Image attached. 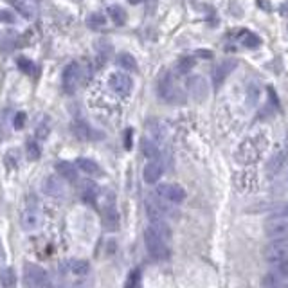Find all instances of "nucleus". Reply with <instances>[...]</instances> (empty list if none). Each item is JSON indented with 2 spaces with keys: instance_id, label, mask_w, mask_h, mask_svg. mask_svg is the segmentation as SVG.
Wrapping results in <instances>:
<instances>
[{
  "instance_id": "27",
  "label": "nucleus",
  "mask_w": 288,
  "mask_h": 288,
  "mask_svg": "<svg viewBox=\"0 0 288 288\" xmlns=\"http://www.w3.org/2000/svg\"><path fill=\"white\" fill-rule=\"evenodd\" d=\"M70 272L76 276H87L90 272V265L85 259H72L70 261Z\"/></svg>"
},
{
  "instance_id": "18",
  "label": "nucleus",
  "mask_w": 288,
  "mask_h": 288,
  "mask_svg": "<svg viewBox=\"0 0 288 288\" xmlns=\"http://www.w3.org/2000/svg\"><path fill=\"white\" fill-rule=\"evenodd\" d=\"M34 0H11V4L15 5L16 11L20 13V15H24L26 18H32L34 16V13H36V9H34V4H32Z\"/></svg>"
},
{
  "instance_id": "26",
  "label": "nucleus",
  "mask_w": 288,
  "mask_h": 288,
  "mask_svg": "<svg viewBox=\"0 0 288 288\" xmlns=\"http://www.w3.org/2000/svg\"><path fill=\"white\" fill-rule=\"evenodd\" d=\"M108 15H110L115 26H125L126 24V11L121 5H110L108 7Z\"/></svg>"
},
{
  "instance_id": "39",
  "label": "nucleus",
  "mask_w": 288,
  "mask_h": 288,
  "mask_svg": "<svg viewBox=\"0 0 288 288\" xmlns=\"http://www.w3.org/2000/svg\"><path fill=\"white\" fill-rule=\"evenodd\" d=\"M196 56L204 58V60H211V58L215 56V54L211 53V51H205V49H198V51H196Z\"/></svg>"
},
{
  "instance_id": "36",
  "label": "nucleus",
  "mask_w": 288,
  "mask_h": 288,
  "mask_svg": "<svg viewBox=\"0 0 288 288\" xmlns=\"http://www.w3.org/2000/svg\"><path fill=\"white\" fill-rule=\"evenodd\" d=\"M278 216H288V202H285L281 207H278V209H274L270 213V218H278Z\"/></svg>"
},
{
  "instance_id": "32",
  "label": "nucleus",
  "mask_w": 288,
  "mask_h": 288,
  "mask_svg": "<svg viewBox=\"0 0 288 288\" xmlns=\"http://www.w3.org/2000/svg\"><path fill=\"white\" fill-rule=\"evenodd\" d=\"M26 150H27V157L31 159V160H38L40 155H42V150H40V146L34 141H27Z\"/></svg>"
},
{
  "instance_id": "4",
  "label": "nucleus",
  "mask_w": 288,
  "mask_h": 288,
  "mask_svg": "<svg viewBox=\"0 0 288 288\" xmlns=\"http://www.w3.org/2000/svg\"><path fill=\"white\" fill-rule=\"evenodd\" d=\"M263 256L268 263L278 265V263H288V238L281 240H272L265 247Z\"/></svg>"
},
{
  "instance_id": "12",
  "label": "nucleus",
  "mask_w": 288,
  "mask_h": 288,
  "mask_svg": "<svg viewBox=\"0 0 288 288\" xmlns=\"http://www.w3.org/2000/svg\"><path fill=\"white\" fill-rule=\"evenodd\" d=\"M236 67H238V62L232 60V58H227L225 62H222L220 65L215 68V72H213V87H215V90H220V87L224 85L227 76H229Z\"/></svg>"
},
{
  "instance_id": "41",
  "label": "nucleus",
  "mask_w": 288,
  "mask_h": 288,
  "mask_svg": "<svg viewBox=\"0 0 288 288\" xmlns=\"http://www.w3.org/2000/svg\"><path fill=\"white\" fill-rule=\"evenodd\" d=\"M257 4L261 5L263 9H267V11H270V9H272V7H270V4H265V2H263V0H257Z\"/></svg>"
},
{
  "instance_id": "30",
  "label": "nucleus",
  "mask_w": 288,
  "mask_h": 288,
  "mask_svg": "<svg viewBox=\"0 0 288 288\" xmlns=\"http://www.w3.org/2000/svg\"><path fill=\"white\" fill-rule=\"evenodd\" d=\"M16 67L20 68L24 74H32L34 70H36L34 63H32V60H29L27 56H18V58H16Z\"/></svg>"
},
{
  "instance_id": "28",
  "label": "nucleus",
  "mask_w": 288,
  "mask_h": 288,
  "mask_svg": "<svg viewBox=\"0 0 288 288\" xmlns=\"http://www.w3.org/2000/svg\"><path fill=\"white\" fill-rule=\"evenodd\" d=\"M105 24H106V18H105V15H101V13H92V15H89V18H87V26H89L90 29H94V31H97L101 27H105Z\"/></svg>"
},
{
  "instance_id": "40",
  "label": "nucleus",
  "mask_w": 288,
  "mask_h": 288,
  "mask_svg": "<svg viewBox=\"0 0 288 288\" xmlns=\"http://www.w3.org/2000/svg\"><path fill=\"white\" fill-rule=\"evenodd\" d=\"M36 135L40 137V139H45V137L49 135V126H47V128H45V125L38 126V131H36Z\"/></svg>"
},
{
  "instance_id": "11",
  "label": "nucleus",
  "mask_w": 288,
  "mask_h": 288,
  "mask_svg": "<svg viewBox=\"0 0 288 288\" xmlns=\"http://www.w3.org/2000/svg\"><path fill=\"white\" fill-rule=\"evenodd\" d=\"M101 222H103L105 230H108V232L119 230V225H121L119 213H117V209H115L114 202L105 204V207H103V211H101Z\"/></svg>"
},
{
  "instance_id": "14",
  "label": "nucleus",
  "mask_w": 288,
  "mask_h": 288,
  "mask_svg": "<svg viewBox=\"0 0 288 288\" xmlns=\"http://www.w3.org/2000/svg\"><path fill=\"white\" fill-rule=\"evenodd\" d=\"M142 177H144V182H148V184L159 182V178L162 177V166H160V162H159L157 159H155V160H150V162L144 166Z\"/></svg>"
},
{
  "instance_id": "5",
  "label": "nucleus",
  "mask_w": 288,
  "mask_h": 288,
  "mask_svg": "<svg viewBox=\"0 0 288 288\" xmlns=\"http://www.w3.org/2000/svg\"><path fill=\"white\" fill-rule=\"evenodd\" d=\"M81 78H83V68H81V65L76 62L68 63L67 67L63 68V76H62L63 90H65L67 94L76 92V89H78L79 83H81Z\"/></svg>"
},
{
  "instance_id": "38",
  "label": "nucleus",
  "mask_w": 288,
  "mask_h": 288,
  "mask_svg": "<svg viewBox=\"0 0 288 288\" xmlns=\"http://www.w3.org/2000/svg\"><path fill=\"white\" fill-rule=\"evenodd\" d=\"M131 135H133V130H131V128H128V130H126V135H125L126 150H131Z\"/></svg>"
},
{
  "instance_id": "9",
  "label": "nucleus",
  "mask_w": 288,
  "mask_h": 288,
  "mask_svg": "<svg viewBox=\"0 0 288 288\" xmlns=\"http://www.w3.org/2000/svg\"><path fill=\"white\" fill-rule=\"evenodd\" d=\"M108 85H110V89L114 90L115 94L119 96H128L133 89V81L128 74L125 72H114L108 79Z\"/></svg>"
},
{
  "instance_id": "43",
  "label": "nucleus",
  "mask_w": 288,
  "mask_h": 288,
  "mask_svg": "<svg viewBox=\"0 0 288 288\" xmlns=\"http://www.w3.org/2000/svg\"><path fill=\"white\" fill-rule=\"evenodd\" d=\"M128 2H130L131 5H137V4H141L142 0H128Z\"/></svg>"
},
{
  "instance_id": "13",
  "label": "nucleus",
  "mask_w": 288,
  "mask_h": 288,
  "mask_svg": "<svg viewBox=\"0 0 288 288\" xmlns=\"http://www.w3.org/2000/svg\"><path fill=\"white\" fill-rule=\"evenodd\" d=\"M43 193L49 194V196H62L65 193V186H63L62 178L58 177V175H53V177H47L43 180Z\"/></svg>"
},
{
  "instance_id": "17",
  "label": "nucleus",
  "mask_w": 288,
  "mask_h": 288,
  "mask_svg": "<svg viewBox=\"0 0 288 288\" xmlns=\"http://www.w3.org/2000/svg\"><path fill=\"white\" fill-rule=\"evenodd\" d=\"M117 65L121 68H125L126 72H137L139 70V65H137V60L131 56L130 53H121L117 56Z\"/></svg>"
},
{
  "instance_id": "33",
  "label": "nucleus",
  "mask_w": 288,
  "mask_h": 288,
  "mask_svg": "<svg viewBox=\"0 0 288 288\" xmlns=\"http://www.w3.org/2000/svg\"><path fill=\"white\" fill-rule=\"evenodd\" d=\"M139 283H141V270L135 268V270H131L130 272V278H128V281H126V287L128 288L139 287Z\"/></svg>"
},
{
  "instance_id": "44",
  "label": "nucleus",
  "mask_w": 288,
  "mask_h": 288,
  "mask_svg": "<svg viewBox=\"0 0 288 288\" xmlns=\"http://www.w3.org/2000/svg\"><path fill=\"white\" fill-rule=\"evenodd\" d=\"M34 2H40V0H34Z\"/></svg>"
},
{
  "instance_id": "15",
  "label": "nucleus",
  "mask_w": 288,
  "mask_h": 288,
  "mask_svg": "<svg viewBox=\"0 0 288 288\" xmlns=\"http://www.w3.org/2000/svg\"><path fill=\"white\" fill-rule=\"evenodd\" d=\"M76 166H78L83 173H87L89 177H101V175H103L101 166L96 162V160H92V159H87V157L76 159Z\"/></svg>"
},
{
  "instance_id": "21",
  "label": "nucleus",
  "mask_w": 288,
  "mask_h": 288,
  "mask_svg": "<svg viewBox=\"0 0 288 288\" xmlns=\"http://www.w3.org/2000/svg\"><path fill=\"white\" fill-rule=\"evenodd\" d=\"M141 152H142V155L146 159H152V160H155V159H159V148H157V144L153 141H150V139H142L141 141Z\"/></svg>"
},
{
  "instance_id": "19",
  "label": "nucleus",
  "mask_w": 288,
  "mask_h": 288,
  "mask_svg": "<svg viewBox=\"0 0 288 288\" xmlns=\"http://www.w3.org/2000/svg\"><path fill=\"white\" fill-rule=\"evenodd\" d=\"M285 162H287V155H285L283 152L276 153L272 159H268L267 171L270 173V175H278V173L281 171V168L285 166Z\"/></svg>"
},
{
  "instance_id": "25",
  "label": "nucleus",
  "mask_w": 288,
  "mask_h": 288,
  "mask_svg": "<svg viewBox=\"0 0 288 288\" xmlns=\"http://www.w3.org/2000/svg\"><path fill=\"white\" fill-rule=\"evenodd\" d=\"M150 227L153 229V232H157L162 240H166L168 241L169 238H171V230H169V227H168V224L164 222V218L162 220H152V224H150Z\"/></svg>"
},
{
  "instance_id": "23",
  "label": "nucleus",
  "mask_w": 288,
  "mask_h": 288,
  "mask_svg": "<svg viewBox=\"0 0 288 288\" xmlns=\"http://www.w3.org/2000/svg\"><path fill=\"white\" fill-rule=\"evenodd\" d=\"M38 225V213L32 209H26L22 213V227L26 230H32Z\"/></svg>"
},
{
  "instance_id": "10",
  "label": "nucleus",
  "mask_w": 288,
  "mask_h": 288,
  "mask_svg": "<svg viewBox=\"0 0 288 288\" xmlns=\"http://www.w3.org/2000/svg\"><path fill=\"white\" fill-rule=\"evenodd\" d=\"M261 153H263V146L261 144H257V139H249V141L243 142L240 146V150H238V160H241V162H252V160H256Z\"/></svg>"
},
{
  "instance_id": "3",
  "label": "nucleus",
  "mask_w": 288,
  "mask_h": 288,
  "mask_svg": "<svg viewBox=\"0 0 288 288\" xmlns=\"http://www.w3.org/2000/svg\"><path fill=\"white\" fill-rule=\"evenodd\" d=\"M24 285L29 288H45L51 285L49 274L45 268L34 263H26L24 265Z\"/></svg>"
},
{
  "instance_id": "2",
  "label": "nucleus",
  "mask_w": 288,
  "mask_h": 288,
  "mask_svg": "<svg viewBox=\"0 0 288 288\" xmlns=\"http://www.w3.org/2000/svg\"><path fill=\"white\" fill-rule=\"evenodd\" d=\"M144 243H146L148 254L157 259V261H166L169 257V249L166 245V240H162L157 232H153L152 227L144 230Z\"/></svg>"
},
{
  "instance_id": "24",
  "label": "nucleus",
  "mask_w": 288,
  "mask_h": 288,
  "mask_svg": "<svg viewBox=\"0 0 288 288\" xmlns=\"http://www.w3.org/2000/svg\"><path fill=\"white\" fill-rule=\"evenodd\" d=\"M97 193H99V188H97L94 182H85L83 188H81V196H83V200L87 202V204L96 202Z\"/></svg>"
},
{
  "instance_id": "35",
  "label": "nucleus",
  "mask_w": 288,
  "mask_h": 288,
  "mask_svg": "<svg viewBox=\"0 0 288 288\" xmlns=\"http://www.w3.org/2000/svg\"><path fill=\"white\" fill-rule=\"evenodd\" d=\"M26 119H27V115L24 114V112H18V114L15 115V121H13V125H15L16 130H20V128H24V126H26Z\"/></svg>"
},
{
  "instance_id": "7",
  "label": "nucleus",
  "mask_w": 288,
  "mask_h": 288,
  "mask_svg": "<svg viewBox=\"0 0 288 288\" xmlns=\"http://www.w3.org/2000/svg\"><path fill=\"white\" fill-rule=\"evenodd\" d=\"M265 234H267L270 240L288 238V216L270 218V220L265 224Z\"/></svg>"
},
{
  "instance_id": "34",
  "label": "nucleus",
  "mask_w": 288,
  "mask_h": 288,
  "mask_svg": "<svg viewBox=\"0 0 288 288\" xmlns=\"http://www.w3.org/2000/svg\"><path fill=\"white\" fill-rule=\"evenodd\" d=\"M0 22H4V24H15L16 22V16L7 9H2L0 7Z\"/></svg>"
},
{
  "instance_id": "29",
  "label": "nucleus",
  "mask_w": 288,
  "mask_h": 288,
  "mask_svg": "<svg viewBox=\"0 0 288 288\" xmlns=\"http://www.w3.org/2000/svg\"><path fill=\"white\" fill-rule=\"evenodd\" d=\"M241 36H243L241 43H243L245 47H249V49H257L259 45H261V38L256 36V34H252V32L241 31Z\"/></svg>"
},
{
  "instance_id": "1",
  "label": "nucleus",
  "mask_w": 288,
  "mask_h": 288,
  "mask_svg": "<svg viewBox=\"0 0 288 288\" xmlns=\"http://www.w3.org/2000/svg\"><path fill=\"white\" fill-rule=\"evenodd\" d=\"M157 90H159L160 99H164L166 103H171V105H180V103L186 101V96H184L182 89L178 87L177 79L173 78V74L168 72V70L160 74L159 83H157Z\"/></svg>"
},
{
  "instance_id": "16",
  "label": "nucleus",
  "mask_w": 288,
  "mask_h": 288,
  "mask_svg": "<svg viewBox=\"0 0 288 288\" xmlns=\"http://www.w3.org/2000/svg\"><path fill=\"white\" fill-rule=\"evenodd\" d=\"M56 171H58L60 177L65 178V180H68V182H74V180L78 178L76 166L70 164V162H67V160H60V162H56Z\"/></svg>"
},
{
  "instance_id": "31",
  "label": "nucleus",
  "mask_w": 288,
  "mask_h": 288,
  "mask_svg": "<svg viewBox=\"0 0 288 288\" xmlns=\"http://www.w3.org/2000/svg\"><path fill=\"white\" fill-rule=\"evenodd\" d=\"M0 283L4 285V287L11 288L16 285V274L13 268H5V270H2V276H0Z\"/></svg>"
},
{
  "instance_id": "42",
  "label": "nucleus",
  "mask_w": 288,
  "mask_h": 288,
  "mask_svg": "<svg viewBox=\"0 0 288 288\" xmlns=\"http://www.w3.org/2000/svg\"><path fill=\"white\" fill-rule=\"evenodd\" d=\"M0 259H5V251L4 245H2V240H0Z\"/></svg>"
},
{
  "instance_id": "20",
  "label": "nucleus",
  "mask_w": 288,
  "mask_h": 288,
  "mask_svg": "<svg viewBox=\"0 0 288 288\" xmlns=\"http://www.w3.org/2000/svg\"><path fill=\"white\" fill-rule=\"evenodd\" d=\"M74 133H76L79 139H97V137H101L94 128H90V126L85 125V123H76V125H74Z\"/></svg>"
},
{
  "instance_id": "6",
  "label": "nucleus",
  "mask_w": 288,
  "mask_h": 288,
  "mask_svg": "<svg viewBox=\"0 0 288 288\" xmlns=\"http://www.w3.org/2000/svg\"><path fill=\"white\" fill-rule=\"evenodd\" d=\"M287 281H288V263H278L274 267V270L265 274V278L261 279V285L268 288H278L287 285Z\"/></svg>"
},
{
  "instance_id": "37",
  "label": "nucleus",
  "mask_w": 288,
  "mask_h": 288,
  "mask_svg": "<svg viewBox=\"0 0 288 288\" xmlns=\"http://www.w3.org/2000/svg\"><path fill=\"white\" fill-rule=\"evenodd\" d=\"M267 92H268V96H270V99H272V105L276 106V108H279V99H278V96H276V90L268 85V89H267Z\"/></svg>"
},
{
  "instance_id": "22",
  "label": "nucleus",
  "mask_w": 288,
  "mask_h": 288,
  "mask_svg": "<svg viewBox=\"0 0 288 288\" xmlns=\"http://www.w3.org/2000/svg\"><path fill=\"white\" fill-rule=\"evenodd\" d=\"M196 65V60L191 56H182L178 58L177 63H175V70H177L178 74H188L193 70V67Z\"/></svg>"
},
{
  "instance_id": "8",
  "label": "nucleus",
  "mask_w": 288,
  "mask_h": 288,
  "mask_svg": "<svg viewBox=\"0 0 288 288\" xmlns=\"http://www.w3.org/2000/svg\"><path fill=\"white\" fill-rule=\"evenodd\" d=\"M157 194L162 200L171 202V204H180L186 198V191L178 184H160L157 188Z\"/></svg>"
}]
</instances>
